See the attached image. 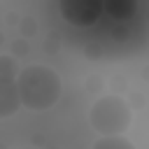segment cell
Listing matches in <instances>:
<instances>
[{"mask_svg": "<svg viewBox=\"0 0 149 149\" xmlns=\"http://www.w3.org/2000/svg\"><path fill=\"white\" fill-rule=\"evenodd\" d=\"M16 88L23 107L30 112H47L61 100L63 81L54 68L44 63H30L16 74Z\"/></svg>", "mask_w": 149, "mask_h": 149, "instance_id": "obj_1", "label": "cell"}, {"mask_svg": "<svg viewBox=\"0 0 149 149\" xmlns=\"http://www.w3.org/2000/svg\"><path fill=\"white\" fill-rule=\"evenodd\" d=\"M88 123L98 135H126L133 123V107L123 95L105 93L91 105Z\"/></svg>", "mask_w": 149, "mask_h": 149, "instance_id": "obj_2", "label": "cell"}, {"mask_svg": "<svg viewBox=\"0 0 149 149\" xmlns=\"http://www.w3.org/2000/svg\"><path fill=\"white\" fill-rule=\"evenodd\" d=\"M21 100H19V88H16V77L12 74H0V119H9L19 112Z\"/></svg>", "mask_w": 149, "mask_h": 149, "instance_id": "obj_3", "label": "cell"}, {"mask_svg": "<svg viewBox=\"0 0 149 149\" xmlns=\"http://www.w3.org/2000/svg\"><path fill=\"white\" fill-rule=\"evenodd\" d=\"M0 74H16V63L12 56H0Z\"/></svg>", "mask_w": 149, "mask_h": 149, "instance_id": "obj_5", "label": "cell"}, {"mask_svg": "<svg viewBox=\"0 0 149 149\" xmlns=\"http://www.w3.org/2000/svg\"><path fill=\"white\" fill-rule=\"evenodd\" d=\"M91 149H137L126 135H100Z\"/></svg>", "mask_w": 149, "mask_h": 149, "instance_id": "obj_4", "label": "cell"}, {"mask_svg": "<svg viewBox=\"0 0 149 149\" xmlns=\"http://www.w3.org/2000/svg\"><path fill=\"white\" fill-rule=\"evenodd\" d=\"M12 149H35V147H12Z\"/></svg>", "mask_w": 149, "mask_h": 149, "instance_id": "obj_6", "label": "cell"}]
</instances>
